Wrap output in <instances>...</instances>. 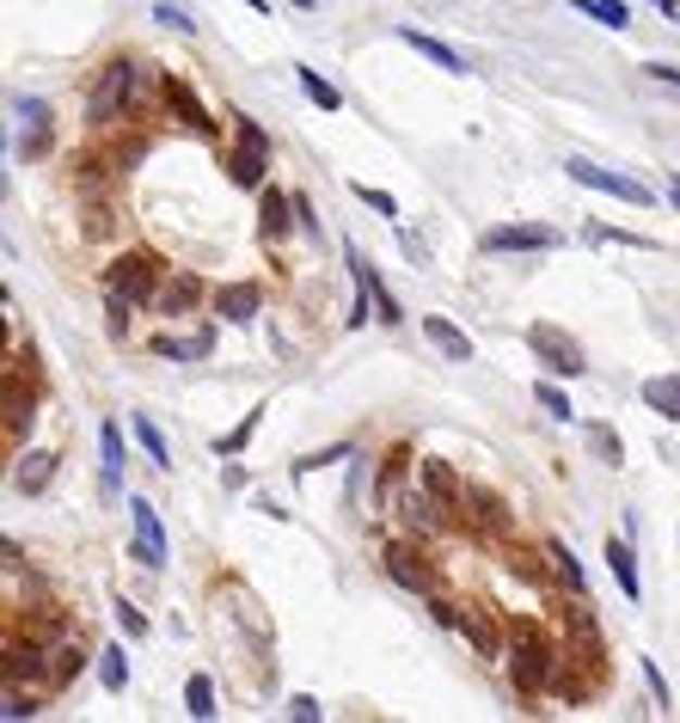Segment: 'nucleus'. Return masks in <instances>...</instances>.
<instances>
[{
	"label": "nucleus",
	"mask_w": 680,
	"mask_h": 723,
	"mask_svg": "<svg viewBox=\"0 0 680 723\" xmlns=\"http://www.w3.org/2000/svg\"><path fill=\"white\" fill-rule=\"evenodd\" d=\"M148 104H153L148 62L123 50L92 74V87H86V123H92V129H117V123L148 117Z\"/></svg>",
	"instance_id": "nucleus-1"
},
{
	"label": "nucleus",
	"mask_w": 680,
	"mask_h": 723,
	"mask_svg": "<svg viewBox=\"0 0 680 723\" xmlns=\"http://www.w3.org/2000/svg\"><path fill=\"white\" fill-rule=\"evenodd\" d=\"M558 662H564V637H552V625L533 620V613H509V687L521 699H545L552 681H558Z\"/></svg>",
	"instance_id": "nucleus-2"
},
{
	"label": "nucleus",
	"mask_w": 680,
	"mask_h": 723,
	"mask_svg": "<svg viewBox=\"0 0 680 723\" xmlns=\"http://www.w3.org/2000/svg\"><path fill=\"white\" fill-rule=\"evenodd\" d=\"M380 570H387L392 583L405 588V595H436L442 588V570H436V551H429V540H417V534H405V540H387L380 546Z\"/></svg>",
	"instance_id": "nucleus-3"
},
{
	"label": "nucleus",
	"mask_w": 680,
	"mask_h": 723,
	"mask_svg": "<svg viewBox=\"0 0 680 723\" xmlns=\"http://www.w3.org/2000/svg\"><path fill=\"white\" fill-rule=\"evenodd\" d=\"M166 282V264L141 252V245H123L117 258L104 264V294H123V301H136V307H153V294Z\"/></svg>",
	"instance_id": "nucleus-4"
},
{
	"label": "nucleus",
	"mask_w": 680,
	"mask_h": 723,
	"mask_svg": "<svg viewBox=\"0 0 680 723\" xmlns=\"http://www.w3.org/2000/svg\"><path fill=\"white\" fill-rule=\"evenodd\" d=\"M37 423V380H32V350L7 356V448L18 454V442Z\"/></svg>",
	"instance_id": "nucleus-5"
},
{
	"label": "nucleus",
	"mask_w": 680,
	"mask_h": 723,
	"mask_svg": "<svg viewBox=\"0 0 680 723\" xmlns=\"http://www.w3.org/2000/svg\"><path fill=\"white\" fill-rule=\"evenodd\" d=\"M160 104H166V111H172L178 123H185L190 136H209V141L222 136V123H215V111L203 104V92L190 87L185 74H160Z\"/></svg>",
	"instance_id": "nucleus-6"
},
{
	"label": "nucleus",
	"mask_w": 680,
	"mask_h": 723,
	"mask_svg": "<svg viewBox=\"0 0 680 723\" xmlns=\"http://www.w3.org/2000/svg\"><path fill=\"white\" fill-rule=\"evenodd\" d=\"M459 521L473 528V534L484 540H509L515 534V509L503 491H491V484H466V509H459Z\"/></svg>",
	"instance_id": "nucleus-7"
},
{
	"label": "nucleus",
	"mask_w": 680,
	"mask_h": 723,
	"mask_svg": "<svg viewBox=\"0 0 680 723\" xmlns=\"http://www.w3.org/2000/svg\"><path fill=\"white\" fill-rule=\"evenodd\" d=\"M129 173V160H123V148H80V154L68 160V178L80 196H111V185Z\"/></svg>",
	"instance_id": "nucleus-8"
},
{
	"label": "nucleus",
	"mask_w": 680,
	"mask_h": 723,
	"mask_svg": "<svg viewBox=\"0 0 680 723\" xmlns=\"http://www.w3.org/2000/svg\"><path fill=\"white\" fill-rule=\"evenodd\" d=\"M564 173L577 178L582 190L613 196V203H631V208H650V203H656V190H650V185H638V178H626V173H607V166H595V160H564Z\"/></svg>",
	"instance_id": "nucleus-9"
},
{
	"label": "nucleus",
	"mask_w": 680,
	"mask_h": 723,
	"mask_svg": "<svg viewBox=\"0 0 680 723\" xmlns=\"http://www.w3.org/2000/svg\"><path fill=\"white\" fill-rule=\"evenodd\" d=\"M459 637L473 644L478 662H503V656H509V620H496L484 601H473L466 613H459Z\"/></svg>",
	"instance_id": "nucleus-10"
},
{
	"label": "nucleus",
	"mask_w": 680,
	"mask_h": 723,
	"mask_svg": "<svg viewBox=\"0 0 680 723\" xmlns=\"http://www.w3.org/2000/svg\"><path fill=\"white\" fill-rule=\"evenodd\" d=\"M209 294H215V289H209V282H203L197 270H185V264L172 270V264H166V282H160V294H153V307H148V313H160V319H185V313L203 307Z\"/></svg>",
	"instance_id": "nucleus-11"
},
{
	"label": "nucleus",
	"mask_w": 680,
	"mask_h": 723,
	"mask_svg": "<svg viewBox=\"0 0 680 723\" xmlns=\"http://www.w3.org/2000/svg\"><path fill=\"white\" fill-rule=\"evenodd\" d=\"M528 350L545 362V375H564V380H577L589 362H582V344L570 338V331L558 326H528Z\"/></svg>",
	"instance_id": "nucleus-12"
},
{
	"label": "nucleus",
	"mask_w": 680,
	"mask_h": 723,
	"mask_svg": "<svg viewBox=\"0 0 680 723\" xmlns=\"http://www.w3.org/2000/svg\"><path fill=\"white\" fill-rule=\"evenodd\" d=\"M417 479V460H411L405 442H392L375 466V509L380 516H399V497H405V484Z\"/></svg>",
	"instance_id": "nucleus-13"
},
{
	"label": "nucleus",
	"mask_w": 680,
	"mask_h": 723,
	"mask_svg": "<svg viewBox=\"0 0 680 723\" xmlns=\"http://www.w3.org/2000/svg\"><path fill=\"white\" fill-rule=\"evenodd\" d=\"M129 528H136V565L141 570H166V528H160V509H153L148 497H129Z\"/></svg>",
	"instance_id": "nucleus-14"
},
{
	"label": "nucleus",
	"mask_w": 680,
	"mask_h": 723,
	"mask_svg": "<svg viewBox=\"0 0 680 723\" xmlns=\"http://www.w3.org/2000/svg\"><path fill=\"white\" fill-rule=\"evenodd\" d=\"M399 521H405V534H417V540H436V534H448V528H454V509H448V503H436L424 491V484H411L405 497H399Z\"/></svg>",
	"instance_id": "nucleus-15"
},
{
	"label": "nucleus",
	"mask_w": 680,
	"mask_h": 723,
	"mask_svg": "<svg viewBox=\"0 0 680 723\" xmlns=\"http://www.w3.org/2000/svg\"><path fill=\"white\" fill-rule=\"evenodd\" d=\"M478 252H491V258H503V252H558V233L545 221H509V227H491L478 240Z\"/></svg>",
	"instance_id": "nucleus-16"
},
{
	"label": "nucleus",
	"mask_w": 680,
	"mask_h": 723,
	"mask_svg": "<svg viewBox=\"0 0 680 723\" xmlns=\"http://www.w3.org/2000/svg\"><path fill=\"white\" fill-rule=\"evenodd\" d=\"M209 307L222 313L227 326H252L257 313H264V282H257V276H245V282H215Z\"/></svg>",
	"instance_id": "nucleus-17"
},
{
	"label": "nucleus",
	"mask_w": 680,
	"mask_h": 723,
	"mask_svg": "<svg viewBox=\"0 0 680 723\" xmlns=\"http://www.w3.org/2000/svg\"><path fill=\"white\" fill-rule=\"evenodd\" d=\"M13 111L25 117V129H18V141H13V154L18 160H43V154H50V136H55V111L43 99H13Z\"/></svg>",
	"instance_id": "nucleus-18"
},
{
	"label": "nucleus",
	"mask_w": 680,
	"mask_h": 723,
	"mask_svg": "<svg viewBox=\"0 0 680 723\" xmlns=\"http://www.w3.org/2000/svg\"><path fill=\"white\" fill-rule=\"evenodd\" d=\"M294 227H301V221H294V190H276V185L257 190V240L282 245Z\"/></svg>",
	"instance_id": "nucleus-19"
},
{
	"label": "nucleus",
	"mask_w": 680,
	"mask_h": 723,
	"mask_svg": "<svg viewBox=\"0 0 680 723\" xmlns=\"http://www.w3.org/2000/svg\"><path fill=\"white\" fill-rule=\"evenodd\" d=\"M343 264H350V276H356V289H368V294H375V319H380V326H399V319H405V307L392 301V289L380 282V270H375V264L362 258L356 245H343Z\"/></svg>",
	"instance_id": "nucleus-20"
},
{
	"label": "nucleus",
	"mask_w": 680,
	"mask_h": 723,
	"mask_svg": "<svg viewBox=\"0 0 680 723\" xmlns=\"http://www.w3.org/2000/svg\"><path fill=\"white\" fill-rule=\"evenodd\" d=\"M123 466H129L123 423H117V417H104V423H99V491H104V497H117V491H123Z\"/></svg>",
	"instance_id": "nucleus-21"
},
{
	"label": "nucleus",
	"mask_w": 680,
	"mask_h": 723,
	"mask_svg": "<svg viewBox=\"0 0 680 723\" xmlns=\"http://www.w3.org/2000/svg\"><path fill=\"white\" fill-rule=\"evenodd\" d=\"M417 484H424V491H429L436 503H448L454 516L466 509V479H459V472H454L448 460H436V454H424V460H417Z\"/></svg>",
	"instance_id": "nucleus-22"
},
{
	"label": "nucleus",
	"mask_w": 680,
	"mask_h": 723,
	"mask_svg": "<svg viewBox=\"0 0 680 723\" xmlns=\"http://www.w3.org/2000/svg\"><path fill=\"white\" fill-rule=\"evenodd\" d=\"M86 662H92V650H86V637H80V632L55 637V644H50V693H68L74 681H80Z\"/></svg>",
	"instance_id": "nucleus-23"
},
{
	"label": "nucleus",
	"mask_w": 680,
	"mask_h": 723,
	"mask_svg": "<svg viewBox=\"0 0 680 723\" xmlns=\"http://www.w3.org/2000/svg\"><path fill=\"white\" fill-rule=\"evenodd\" d=\"M55 466H62V454H55V448H25V454H18V466H13V491H18V497H43L50 479H55Z\"/></svg>",
	"instance_id": "nucleus-24"
},
{
	"label": "nucleus",
	"mask_w": 680,
	"mask_h": 723,
	"mask_svg": "<svg viewBox=\"0 0 680 723\" xmlns=\"http://www.w3.org/2000/svg\"><path fill=\"white\" fill-rule=\"evenodd\" d=\"M222 166H227V178H234L239 190H264V185H270V154H264V148L234 141V148L222 154Z\"/></svg>",
	"instance_id": "nucleus-25"
},
{
	"label": "nucleus",
	"mask_w": 680,
	"mask_h": 723,
	"mask_svg": "<svg viewBox=\"0 0 680 723\" xmlns=\"http://www.w3.org/2000/svg\"><path fill=\"white\" fill-rule=\"evenodd\" d=\"M601 558H607V570H613V583H619V595H626V601H644V576H638V551H631V540L607 534Z\"/></svg>",
	"instance_id": "nucleus-26"
},
{
	"label": "nucleus",
	"mask_w": 680,
	"mask_h": 723,
	"mask_svg": "<svg viewBox=\"0 0 680 723\" xmlns=\"http://www.w3.org/2000/svg\"><path fill=\"white\" fill-rule=\"evenodd\" d=\"M148 350H153L160 362H209V350H215V331L197 326V331H185V338H172V331H166V338H153Z\"/></svg>",
	"instance_id": "nucleus-27"
},
{
	"label": "nucleus",
	"mask_w": 680,
	"mask_h": 723,
	"mask_svg": "<svg viewBox=\"0 0 680 723\" xmlns=\"http://www.w3.org/2000/svg\"><path fill=\"white\" fill-rule=\"evenodd\" d=\"M399 43H411V50L424 55V62H436L442 74H466V55H459V50H448L442 37L417 31V25H399Z\"/></svg>",
	"instance_id": "nucleus-28"
},
{
	"label": "nucleus",
	"mask_w": 680,
	"mask_h": 723,
	"mask_svg": "<svg viewBox=\"0 0 680 723\" xmlns=\"http://www.w3.org/2000/svg\"><path fill=\"white\" fill-rule=\"evenodd\" d=\"M424 338L442 350L448 362H473V338H466L454 319H442V313H424Z\"/></svg>",
	"instance_id": "nucleus-29"
},
{
	"label": "nucleus",
	"mask_w": 680,
	"mask_h": 723,
	"mask_svg": "<svg viewBox=\"0 0 680 723\" xmlns=\"http://www.w3.org/2000/svg\"><path fill=\"white\" fill-rule=\"evenodd\" d=\"M545 565H552V583L570 588V595H589V576H582V558L564 540H545Z\"/></svg>",
	"instance_id": "nucleus-30"
},
{
	"label": "nucleus",
	"mask_w": 680,
	"mask_h": 723,
	"mask_svg": "<svg viewBox=\"0 0 680 723\" xmlns=\"http://www.w3.org/2000/svg\"><path fill=\"white\" fill-rule=\"evenodd\" d=\"M644 405L663 417V423H680V368H675V375L644 380Z\"/></svg>",
	"instance_id": "nucleus-31"
},
{
	"label": "nucleus",
	"mask_w": 680,
	"mask_h": 723,
	"mask_svg": "<svg viewBox=\"0 0 680 723\" xmlns=\"http://www.w3.org/2000/svg\"><path fill=\"white\" fill-rule=\"evenodd\" d=\"M257 423H264V411H245V417H239V423H234L227 435H215V460H239V454L252 448Z\"/></svg>",
	"instance_id": "nucleus-32"
},
{
	"label": "nucleus",
	"mask_w": 680,
	"mask_h": 723,
	"mask_svg": "<svg viewBox=\"0 0 680 723\" xmlns=\"http://www.w3.org/2000/svg\"><path fill=\"white\" fill-rule=\"evenodd\" d=\"M99 681H104V693H123V687H129V656H123V637L99 650Z\"/></svg>",
	"instance_id": "nucleus-33"
},
{
	"label": "nucleus",
	"mask_w": 680,
	"mask_h": 723,
	"mask_svg": "<svg viewBox=\"0 0 680 723\" xmlns=\"http://www.w3.org/2000/svg\"><path fill=\"white\" fill-rule=\"evenodd\" d=\"M185 711L197 723H209L215 711H222V706H215V681H209V674H190V681H185Z\"/></svg>",
	"instance_id": "nucleus-34"
},
{
	"label": "nucleus",
	"mask_w": 680,
	"mask_h": 723,
	"mask_svg": "<svg viewBox=\"0 0 680 723\" xmlns=\"http://www.w3.org/2000/svg\"><path fill=\"white\" fill-rule=\"evenodd\" d=\"M43 711V687H18V681H7V706H0V718L18 723V718H37Z\"/></svg>",
	"instance_id": "nucleus-35"
},
{
	"label": "nucleus",
	"mask_w": 680,
	"mask_h": 723,
	"mask_svg": "<svg viewBox=\"0 0 680 723\" xmlns=\"http://www.w3.org/2000/svg\"><path fill=\"white\" fill-rule=\"evenodd\" d=\"M294 80H301V92H306L313 104H319V111H343V92L331 87V80H325L319 68H294Z\"/></svg>",
	"instance_id": "nucleus-36"
},
{
	"label": "nucleus",
	"mask_w": 680,
	"mask_h": 723,
	"mask_svg": "<svg viewBox=\"0 0 680 723\" xmlns=\"http://www.w3.org/2000/svg\"><path fill=\"white\" fill-rule=\"evenodd\" d=\"M86 240H111L117 233V208L104 203V196H86V221H80Z\"/></svg>",
	"instance_id": "nucleus-37"
},
{
	"label": "nucleus",
	"mask_w": 680,
	"mask_h": 723,
	"mask_svg": "<svg viewBox=\"0 0 680 723\" xmlns=\"http://www.w3.org/2000/svg\"><path fill=\"white\" fill-rule=\"evenodd\" d=\"M577 13H589L595 25H607V31H626L631 25V13H626V0H570Z\"/></svg>",
	"instance_id": "nucleus-38"
},
{
	"label": "nucleus",
	"mask_w": 680,
	"mask_h": 723,
	"mask_svg": "<svg viewBox=\"0 0 680 723\" xmlns=\"http://www.w3.org/2000/svg\"><path fill=\"white\" fill-rule=\"evenodd\" d=\"M136 442H141V454H148L160 472H172V448H166V435H160V423H153V417H136Z\"/></svg>",
	"instance_id": "nucleus-39"
},
{
	"label": "nucleus",
	"mask_w": 680,
	"mask_h": 723,
	"mask_svg": "<svg viewBox=\"0 0 680 723\" xmlns=\"http://www.w3.org/2000/svg\"><path fill=\"white\" fill-rule=\"evenodd\" d=\"M111 620H117V637H129V644H141V637H148V613H141L129 595H117V601H111Z\"/></svg>",
	"instance_id": "nucleus-40"
},
{
	"label": "nucleus",
	"mask_w": 680,
	"mask_h": 723,
	"mask_svg": "<svg viewBox=\"0 0 680 723\" xmlns=\"http://www.w3.org/2000/svg\"><path fill=\"white\" fill-rule=\"evenodd\" d=\"M533 398H540V411L558 417V423H570V417H577V405H570V393H564L558 380H540V386H533Z\"/></svg>",
	"instance_id": "nucleus-41"
},
{
	"label": "nucleus",
	"mask_w": 680,
	"mask_h": 723,
	"mask_svg": "<svg viewBox=\"0 0 680 723\" xmlns=\"http://www.w3.org/2000/svg\"><path fill=\"white\" fill-rule=\"evenodd\" d=\"M350 454H356V442H331V448H319V454H301V460H294V479H313L319 466H338V460H350Z\"/></svg>",
	"instance_id": "nucleus-42"
},
{
	"label": "nucleus",
	"mask_w": 680,
	"mask_h": 723,
	"mask_svg": "<svg viewBox=\"0 0 680 723\" xmlns=\"http://www.w3.org/2000/svg\"><path fill=\"white\" fill-rule=\"evenodd\" d=\"M589 448H595V460H607V466L626 460V442H619V430H613V423H589Z\"/></svg>",
	"instance_id": "nucleus-43"
},
{
	"label": "nucleus",
	"mask_w": 680,
	"mask_h": 723,
	"mask_svg": "<svg viewBox=\"0 0 680 723\" xmlns=\"http://www.w3.org/2000/svg\"><path fill=\"white\" fill-rule=\"evenodd\" d=\"M227 123H234V141H245V148H264L270 154V129L257 117H245V111H227Z\"/></svg>",
	"instance_id": "nucleus-44"
},
{
	"label": "nucleus",
	"mask_w": 680,
	"mask_h": 723,
	"mask_svg": "<svg viewBox=\"0 0 680 723\" xmlns=\"http://www.w3.org/2000/svg\"><path fill=\"white\" fill-rule=\"evenodd\" d=\"M153 18H160L166 31H178V37H197V18H190V7H178V0H160Z\"/></svg>",
	"instance_id": "nucleus-45"
},
{
	"label": "nucleus",
	"mask_w": 680,
	"mask_h": 723,
	"mask_svg": "<svg viewBox=\"0 0 680 723\" xmlns=\"http://www.w3.org/2000/svg\"><path fill=\"white\" fill-rule=\"evenodd\" d=\"M424 607H429V620H436V625L459 632V613H466V607H459L454 595H442V588H436V595H424Z\"/></svg>",
	"instance_id": "nucleus-46"
},
{
	"label": "nucleus",
	"mask_w": 680,
	"mask_h": 723,
	"mask_svg": "<svg viewBox=\"0 0 680 723\" xmlns=\"http://www.w3.org/2000/svg\"><path fill=\"white\" fill-rule=\"evenodd\" d=\"M589 245H638V252H650L644 233H626V227H607V221L589 227Z\"/></svg>",
	"instance_id": "nucleus-47"
},
{
	"label": "nucleus",
	"mask_w": 680,
	"mask_h": 723,
	"mask_svg": "<svg viewBox=\"0 0 680 723\" xmlns=\"http://www.w3.org/2000/svg\"><path fill=\"white\" fill-rule=\"evenodd\" d=\"M362 196V203L375 208V215H387V221H399V196H392V190H380V185H350Z\"/></svg>",
	"instance_id": "nucleus-48"
},
{
	"label": "nucleus",
	"mask_w": 680,
	"mask_h": 723,
	"mask_svg": "<svg viewBox=\"0 0 680 723\" xmlns=\"http://www.w3.org/2000/svg\"><path fill=\"white\" fill-rule=\"evenodd\" d=\"M638 669H644V687H650V699H656V706H675V693H668V681H663V669H656V662H650V656H644V662H638Z\"/></svg>",
	"instance_id": "nucleus-49"
},
{
	"label": "nucleus",
	"mask_w": 680,
	"mask_h": 723,
	"mask_svg": "<svg viewBox=\"0 0 680 723\" xmlns=\"http://www.w3.org/2000/svg\"><path fill=\"white\" fill-rule=\"evenodd\" d=\"M294 221H301L306 240H319V215H313V196H306V190H294Z\"/></svg>",
	"instance_id": "nucleus-50"
},
{
	"label": "nucleus",
	"mask_w": 680,
	"mask_h": 723,
	"mask_svg": "<svg viewBox=\"0 0 680 723\" xmlns=\"http://www.w3.org/2000/svg\"><path fill=\"white\" fill-rule=\"evenodd\" d=\"M289 718H294V723H319L325 706L313 699V693H294V699H289Z\"/></svg>",
	"instance_id": "nucleus-51"
},
{
	"label": "nucleus",
	"mask_w": 680,
	"mask_h": 723,
	"mask_svg": "<svg viewBox=\"0 0 680 723\" xmlns=\"http://www.w3.org/2000/svg\"><path fill=\"white\" fill-rule=\"evenodd\" d=\"M399 245H405V258H411V270H417V264H429V245L417 240V233H399Z\"/></svg>",
	"instance_id": "nucleus-52"
},
{
	"label": "nucleus",
	"mask_w": 680,
	"mask_h": 723,
	"mask_svg": "<svg viewBox=\"0 0 680 723\" xmlns=\"http://www.w3.org/2000/svg\"><path fill=\"white\" fill-rule=\"evenodd\" d=\"M650 80H663V87H680V68H675V62H650Z\"/></svg>",
	"instance_id": "nucleus-53"
},
{
	"label": "nucleus",
	"mask_w": 680,
	"mask_h": 723,
	"mask_svg": "<svg viewBox=\"0 0 680 723\" xmlns=\"http://www.w3.org/2000/svg\"><path fill=\"white\" fill-rule=\"evenodd\" d=\"M252 509H257V516H270V521H289V509H282L276 497H252Z\"/></svg>",
	"instance_id": "nucleus-54"
},
{
	"label": "nucleus",
	"mask_w": 680,
	"mask_h": 723,
	"mask_svg": "<svg viewBox=\"0 0 680 723\" xmlns=\"http://www.w3.org/2000/svg\"><path fill=\"white\" fill-rule=\"evenodd\" d=\"M650 7H663L668 18H680V0H650Z\"/></svg>",
	"instance_id": "nucleus-55"
},
{
	"label": "nucleus",
	"mask_w": 680,
	"mask_h": 723,
	"mask_svg": "<svg viewBox=\"0 0 680 723\" xmlns=\"http://www.w3.org/2000/svg\"><path fill=\"white\" fill-rule=\"evenodd\" d=\"M668 203H675V208H680V178H675V185H668Z\"/></svg>",
	"instance_id": "nucleus-56"
},
{
	"label": "nucleus",
	"mask_w": 680,
	"mask_h": 723,
	"mask_svg": "<svg viewBox=\"0 0 680 723\" xmlns=\"http://www.w3.org/2000/svg\"><path fill=\"white\" fill-rule=\"evenodd\" d=\"M245 7H252V13H270V0H245Z\"/></svg>",
	"instance_id": "nucleus-57"
},
{
	"label": "nucleus",
	"mask_w": 680,
	"mask_h": 723,
	"mask_svg": "<svg viewBox=\"0 0 680 723\" xmlns=\"http://www.w3.org/2000/svg\"><path fill=\"white\" fill-rule=\"evenodd\" d=\"M289 7H301V13H313V7H319V0H289Z\"/></svg>",
	"instance_id": "nucleus-58"
}]
</instances>
